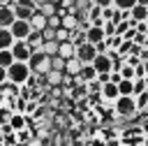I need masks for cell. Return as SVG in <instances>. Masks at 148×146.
<instances>
[{
  "mask_svg": "<svg viewBox=\"0 0 148 146\" xmlns=\"http://www.w3.org/2000/svg\"><path fill=\"white\" fill-rule=\"evenodd\" d=\"M28 67H30L32 74H46V72L51 70V56H46L42 49H37V51L30 53V58H28Z\"/></svg>",
  "mask_w": 148,
  "mask_h": 146,
  "instance_id": "6da1fadb",
  "label": "cell"
},
{
  "mask_svg": "<svg viewBox=\"0 0 148 146\" xmlns=\"http://www.w3.org/2000/svg\"><path fill=\"white\" fill-rule=\"evenodd\" d=\"M30 74H32V72H30L28 63H23V60H14V63L7 67V79H9L12 83H18V86H23Z\"/></svg>",
  "mask_w": 148,
  "mask_h": 146,
  "instance_id": "7a4b0ae2",
  "label": "cell"
},
{
  "mask_svg": "<svg viewBox=\"0 0 148 146\" xmlns=\"http://www.w3.org/2000/svg\"><path fill=\"white\" fill-rule=\"evenodd\" d=\"M113 109H116V114H118V116H123V118H127V116L136 114L134 95H118V97L113 100Z\"/></svg>",
  "mask_w": 148,
  "mask_h": 146,
  "instance_id": "3957f363",
  "label": "cell"
},
{
  "mask_svg": "<svg viewBox=\"0 0 148 146\" xmlns=\"http://www.w3.org/2000/svg\"><path fill=\"white\" fill-rule=\"evenodd\" d=\"M9 30H12L14 39H25V37H28V32L32 30V25H30V21H28V19H14V21H12V25H9Z\"/></svg>",
  "mask_w": 148,
  "mask_h": 146,
  "instance_id": "277c9868",
  "label": "cell"
},
{
  "mask_svg": "<svg viewBox=\"0 0 148 146\" xmlns=\"http://www.w3.org/2000/svg\"><path fill=\"white\" fill-rule=\"evenodd\" d=\"M9 49H12L14 60H23V63H28V58H30V53H32V49L28 46L25 39H14V44H12Z\"/></svg>",
  "mask_w": 148,
  "mask_h": 146,
  "instance_id": "5b68a950",
  "label": "cell"
},
{
  "mask_svg": "<svg viewBox=\"0 0 148 146\" xmlns=\"http://www.w3.org/2000/svg\"><path fill=\"white\" fill-rule=\"evenodd\" d=\"M95 56H97L95 44L83 42V44H79V46H76V58H79L81 63H92V58H95Z\"/></svg>",
  "mask_w": 148,
  "mask_h": 146,
  "instance_id": "8992f818",
  "label": "cell"
},
{
  "mask_svg": "<svg viewBox=\"0 0 148 146\" xmlns=\"http://www.w3.org/2000/svg\"><path fill=\"white\" fill-rule=\"evenodd\" d=\"M95 67H92V63H81V67H79V72H76V81L79 83H88L90 79H95Z\"/></svg>",
  "mask_w": 148,
  "mask_h": 146,
  "instance_id": "52a82bcc",
  "label": "cell"
},
{
  "mask_svg": "<svg viewBox=\"0 0 148 146\" xmlns=\"http://www.w3.org/2000/svg\"><path fill=\"white\" fill-rule=\"evenodd\" d=\"M106 35H104V28L102 25H88L86 28V42H90V44H97V42H102Z\"/></svg>",
  "mask_w": 148,
  "mask_h": 146,
  "instance_id": "ba28073f",
  "label": "cell"
},
{
  "mask_svg": "<svg viewBox=\"0 0 148 146\" xmlns=\"http://www.w3.org/2000/svg\"><path fill=\"white\" fill-rule=\"evenodd\" d=\"M9 125H12L14 132H18V130L28 127V116H25L23 111H12V116H9Z\"/></svg>",
  "mask_w": 148,
  "mask_h": 146,
  "instance_id": "9c48e42d",
  "label": "cell"
},
{
  "mask_svg": "<svg viewBox=\"0 0 148 146\" xmlns=\"http://www.w3.org/2000/svg\"><path fill=\"white\" fill-rule=\"evenodd\" d=\"M14 19H16L14 7L12 5H0V28H9Z\"/></svg>",
  "mask_w": 148,
  "mask_h": 146,
  "instance_id": "30bf717a",
  "label": "cell"
},
{
  "mask_svg": "<svg viewBox=\"0 0 148 146\" xmlns=\"http://www.w3.org/2000/svg\"><path fill=\"white\" fill-rule=\"evenodd\" d=\"M92 67H95V72H111V58L106 53H97L92 58Z\"/></svg>",
  "mask_w": 148,
  "mask_h": 146,
  "instance_id": "8fae6325",
  "label": "cell"
},
{
  "mask_svg": "<svg viewBox=\"0 0 148 146\" xmlns=\"http://www.w3.org/2000/svg\"><path fill=\"white\" fill-rule=\"evenodd\" d=\"M99 95L104 97V100H109V102H113L120 93H118V83H113V81H106V83H102V88H99Z\"/></svg>",
  "mask_w": 148,
  "mask_h": 146,
  "instance_id": "7c38bea8",
  "label": "cell"
},
{
  "mask_svg": "<svg viewBox=\"0 0 148 146\" xmlns=\"http://www.w3.org/2000/svg\"><path fill=\"white\" fill-rule=\"evenodd\" d=\"M58 56H60V58H65V60H67V58H74V56H76V46H74L69 39L58 42Z\"/></svg>",
  "mask_w": 148,
  "mask_h": 146,
  "instance_id": "4fadbf2b",
  "label": "cell"
},
{
  "mask_svg": "<svg viewBox=\"0 0 148 146\" xmlns=\"http://www.w3.org/2000/svg\"><path fill=\"white\" fill-rule=\"evenodd\" d=\"M25 42H28V46L32 49V51H37V49H42V42H44V37H42V30H30L28 32V37H25Z\"/></svg>",
  "mask_w": 148,
  "mask_h": 146,
  "instance_id": "5bb4252c",
  "label": "cell"
},
{
  "mask_svg": "<svg viewBox=\"0 0 148 146\" xmlns=\"http://www.w3.org/2000/svg\"><path fill=\"white\" fill-rule=\"evenodd\" d=\"M28 21H30V25H32L35 30H44V28H46V14H42L39 9H35Z\"/></svg>",
  "mask_w": 148,
  "mask_h": 146,
  "instance_id": "9a60e30c",
  "label": "cell"
},
{
  "mask_svg": "<svg viewBox=\"0 0 148 146\" xmlns=\"http://www.w3.org/2000/svg\"><path fill=\"white\" fill-rule=\"evenodd\" d=\"M79 67H81V60H79L76 56H74V58H67V60H65V70H62V74H67V76H76Z\"/></svg>",
  "mask_w": 148,
  "mask_h": 146,
  "instance_id": "2e32d148",
  "label": "cell"
},
{
  "mask_svg": "<svg viewBox=\"0 0 148 146\" xmlns=\"http://www.w3.org/2000/svg\"><path fill=\"white\" fill-rule=\"evenodd\" d=\"M146 14H148V7L146 5H139V2H134L132 9H130V16L134 21H146Z\"/></svg>",
  "mask_w": 148,
  "mask_h": 146,
  "instance_id": "e0dca14e",
  "label": "cell"
},
{
  "mask_svg": "<svg viewBox=\"0 0 148 146\" xmlns=\"http://www.w3.org/2000/svg\"><path fill=\"white\" fill-rule=\"evenodd\" d=\"M14 44V35L9 28H0V49H9Z\"/></svg>",
  "mask_w": 148,
  "mask_h": 146,
  "instance_id": "ac0fdd59",
  "label": "cell"
},
{
  "mask_svg": "<svg viewBox=\"0 0 148 146\" xmlns=\"http://www.w3.org/2000/svg\"><path fill=\"white\" fill-rule=\"evenodd\" d=\"M134 104H136V111H146V107H148V90L136 93L134 95Z\"/></svg>",
  "mask_w": 148,
  "mask_h": 146,
  "instance_id": "d6986e66",
  "label": "cell"
},
{
  "mask_svg": "<svg viewBox=\"0 0 148 146\" xmlns=\"http://www.w3.org/2000/svg\"><path fill=\"white\" fill-rule=\"evenodd\" d=\"M60 25H62V28H67V30H76L79 21H76V16H72V14H62V19H60Z\"/></svg>",
  "mask_w": 148,
  "mask_h": 146,
  "instance_id": "ffe728a7",
  "label": "cell"
},
{
  "mask_svg": "<svg viewBox=\"0 0 148 146\" xmlns=\"http://www.w3.org/2000/svg\"><path fill=\"white\" fill-rule=\"evenodd\" d=\"M42 51H44L46 56H56V53H58V42H56V39H44V42H42Z\"/></svg>",
  "mask_w": 148,
  "mask_h": 146,
  "instance_id": "44dd1931",
  "label": "cell"
},
{
  "mask_svg": "<svg viewBox=\"0 0 148 146\" xmlns=\"http://www.w3.org/2000/svg\"><path fill=\"white\" fill-rule=\"evenodd\" d=\"M12 63H14L12 49H0V65H2V67H9Z\"/></svg>",
  "mask_w": 148,
  "mask_h": 146,
  "instance_id": "7402d4cb",
  "label": "cell"
},
{
  "mask_svg": "<svg viewBox=\"0 0 148 146\" xmlns=\"http://www.w3.org/2000/svg\"><path fill=\"white\" fill-rule=\"evenodd\" d=\"M118 93L120 95H132V79H120L118 81Z\"/></svg>",
  "mask_w": 148,
  "mask_h": 146,
  "instance_id": "603a6c76",
  "label": "cell"
},
{
  "mask_svg": "<svg viewBox=\"0 0 148 146\" xmlns=\"http://www.w3.org/2000/svg\"><path fill=\"white\" fill-rule=\"evenodd\" d=\"M69 35H72V30H67V28H62V25H58L56 28V42H65V39H69Z\"/></svg>",
  "mask_w": 148,
  "mask_h": 146,
  "instance_id": "cb8c5ba5",
  "label": "cell"
},
{
  "mask_svg": "<svg viewBox=\"0 0 148 146\" xmlns=\"http://www.w3.org/2000/svg\"><path fill=\"white\" fill-rule=\"evenodd\" d=\"M51 70L62 72V70H65V58H60L58 53H56V56H51Z\"/></svg>",
  "mask_w": 148,
  "mask_h": 146,
  "instance_id": "d4e9b609",
  "label": "cell"
},
{
  "mask_svg": "<svg viewBox=\"0 0 148 146\" xmlns=\"http://www.w3.org/2000/svg\"><path fill=\"white\" fill-rule=\"evenodd\" d=\"M118 72H120V76H123V79H134V67H132V65H127V63H123Z\"/></svg>",
  "mask_w": 148,
  "mask_h": 146,
  "instance_id": "484cf974",
  "label": "cell"
},
{
  "mask_svg": "<svg viewBox=\"0 0 148 146\" xmlns=\"http://www.w3.org/2000/svg\"><path fill=\"white\" fill-rule=\"evenodd\" d=\"M9 116H12L9 104H0V125H2V123H9Z\"/></svg>",
  "mask_w": 148,
  "mask_h": 146,
  "instance_id": "4316f807",
  "label": "cell"
},
{
  "mask_svg": "<svg viewBox=\"0 0 148 146\" xmlns=\"http://www.w3.org/2000/svg\"><path fill=\"white\" fill-rule=\"evenodd\" d=\"M37 9H39L42 14H46V16H49V14H53V12H58V7H56V2H44V5H39Z\"/></svg>",
  "mask_w": 148,
  "mask_h": 146,
  "instance_id": "83f0119b",
  "label": "cell"
},
{
  "mask_svg": "<svg viewBox=\"0 0 148 146\" xmlns=\"http://www.w3.org/2000/svg\"><path fill=\"white\" fill-rule=\"evenodd\" d=\"M16 141H18V144H25V141H30V130H28V127L18 130V132H16Z\"/></svg>",
  "mask_w": 148,
  "mask_h": 146,
  "instance_id": "f1b7e54d",
  "label": "cell"
},
{
  "mask_svg": "<svg viewBox=\"0 0 148 146\" xmlns=\"http://www.w3.org/2000/svg\"><path fill=\"white\" fill-rule=\"evenodd\" d=\"M134 2H136V0H113V5H116L118 9H132Z\"/></svg>",
  "mask_w": 148,
  "mask_h": 146,
  "instance_id": "f546056e",
  "label": "cell"
},
{
  "mask_svg": "<svg viewBox=\"0 0 148 146\" xmlns=\"http://www.w3.org/2000/svg\"><path fill=\"white\" fill-rule=\"evenodd\" d=\"M95 5H99V7H106V5H113V0H92Z\"/></svg>",
  "mask_w": 148,
  "mask_h": 146,
  "instance_id": "4dcf8cb0",
  "label": "cell"
},
{
  "mask_svg": "<svg viewBox=\"0 0 148 146\" xmlns=\"http://www.w3.org/2000/svg\"><path fill=\"white\" fill-rule=\"evenodd\" d=\"M2 81H7V67L0 65V83H2Z\"/></svg>",
  "mask_w": 148,
  "mask_h": 146,
  "instance_id": "1f68e13d",
  "label": "cell"
},
{
  "mask_svg": "<svg viewBox=\"0 0 148 146\" xmlns=\"http://www.w3.org/2000/svg\"><path fill=\"white\" fill-rule=\"evenodd\" d=\"M5 100H7V95L2 93V88H0V104H5Z\"/></svg>",
  "mask_w": 148,
  "mask_h": 146,
  "instance_id": "d6a6232c",
  "label": "cell"
},
{
  "mask_svg": "<svg viewBox=\"0 0 148 146\" xmlns=\"http://www.w3.org/2000/svg\"><path fill=\"white\" fill-rule=\"evenodd\" d=\"M143 74L148 76V60H143Z\"/></svg>",
  "mask_w": 148,
  "mask_h": 146,
  "instance_id": "836d02e7",
  "label": "cell"
},
{
  "mask_svg": "<svg viewBox=\"0 0 148 146\" xmlns=\"http://www.w3.org/2000/svg\"><path fill=\"white\" fill-rule=\"evenodd\" d=\"M136 2H139V5H146V7H148V0H136Z\"/></svg>",
  "mask_w": 148,
  "mask_h": 146,
  "instance_id": "e575fe53",
  "label": "cell"
},
{
  "mask_svg": "<svg viewBox=\"0 0 148 146\" xmlns=\"http://www.w3.org/2000/svg\"><path fill=\"white\" fill-rule=\"evenodd\" d=\"M146 21H148V14H146Z\"/></svg>",
  "mask_w": 148,
  "mask_h": 146,
  "instance_id": "d590c367",
  "label": "cell"
},
{
  "mask_svg": "<svg viewBox=\"0 0 148 146\" xmlns=\"http://www.w3.org/2000/svg\"><path fill=\"white\" fill-rule=\"evenodd\" d=\"M146 111H148V107H146Z\"/></svg>",
  "mask_w": 148,
  "mask_h": 146,
  "instance_id": "8d00e7d4",
  "label": "cell"
}]
</instances>
